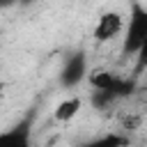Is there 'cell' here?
<instances>
[{
    "mask_svg": "<svg viewBox=\"0 0 147 147\" xmlns=\"http://www.w3.org/2000/svg\"><path fill=\"white\" fill-rule=\"evenodd\" d=\"M80 106H83V99L80 96H67V99H62L55 106V110H53L55 122H69V119H74L78 115Z\"/></svg>",
    "mask_w": 147,
    "mask_h": 147,
    "instance_id": "8992f818",
    "label": "cell"
},
{
    "mask_svg": "<svg viewBox=\"0 0 147 147\" xmlns=\"http://www.w3.org/2000/svg\"><path fill=\"white\" fill-rule=\"evenodd\" d=\"M87 78V55L83 51H74L64 57V64L57 74V80L64 90H74L78 87L83 80Z\"/></svg>",
    "mask_w": 147,
    "mask_h": 147,
    "instance_id": "277c9868",
    "label": "cell"
},
{
    "mask_svg": "<svg viewBox=\"0 0 147 147\" xmlns=\"http://www.w3.org/2000/svg\"><path fill=\"white\" fill-rule=\"evenodd\" d=\"M124 37H122V55L133 57L145 53L147 48V9L140 0L131 2L129 23H124Z\"/></svg>",
    "mask_w": 147,
    "mask_h": 147,
    "instance_id": "6da1fadb",
    "label": "cell"
},
{
    "mask_svg": "<svg viewBox=\"0 0 147 147\" xmlns=\"http://www.w3.org/2000/svg\"><path fill=\"white\" fill-rule=\"evenodd\" d=\"M92 90H103V92H110L115 99H124L129 96L133 90H136V83L129 80V78H122L117 76L115 71H108V69H96L87 76Z\"/></svg>",
    "mask_w": 147,
    "mask_h": 147,
    "instance_id": "7a4b0ae2",
    "label": "cell"
},
{
    "mask_svg": "<svg viewBox=\"0 0 147 147\" xmlns=\"http://www.w3.org/2000/svg\"><path fill=\"white\" fill-rule=\"evenodd\" d=\"M32 129H34V110L25 113L18 122L0 131V147H32Z\"/></svg>",
    "mask_w": 147,
    "mask_h": 147,
    "instance_id": "3957f363",
    "label": "cell"
},
{
    "mask_svg": "<svg viewBox=\"0 0 147 147\" xmlns=\"http://www.w3.org/2000/svg\"><path fill=\"white\" fill-rule=\"evenodd\" d=\"M18 0H0V9H7V7H14Z\"/></svg>",
    "mask_w": 147,
    "mask_h": 147,
    "instance_id": "ba28073f",
    "label": "cell"
},
{
    "mask_svg": "<svg viewBox=\"0 0 147 147\" xmlns=\"http://www.w3.org/2000/svg\"><path fill=\"white\" fill-rule=\"evenodd\" d=\"M124 16L119 11H103L96 23H94V30H92V37L99 41V44H106V41H113L115 37L122 34L124 30Z\"/></svg>",
    "mask_w": 147,
    "mask_h": 147,
    "instance_id": "5b68a950",
    "label": "cell"
},
{
    "mask_svg": "<svg viewBox=\"0 0 147 147\" xmlns=\"http://www.w3.org/2000/svg\"><path fill=\"white\" fill-rule=\"evenodd\" d=\"M18 2H23V5H30V2H32V0H18Z\"/></svg>",
    "mask_w": 147,
    "mask_h": 147,
    "instance_id": "9c48e42d",
    "label": "cell"
},
{
    "mask_svg": "<svg viewBox=\"0 0 147 147\" xmlns=\"http://www.w3.org/2000/svg\"><path fill=\"white\" fill-rule=\"evenodd\" d=\"M126 142L129 140L119 133H106V136H99V138H94L80 147H126Z\"/></svg>",
    "mask_w": 147,
    "mask_h": 147,
    "instance_id": "52a82bcc",
    "label": "cell"
}]
</instances>
